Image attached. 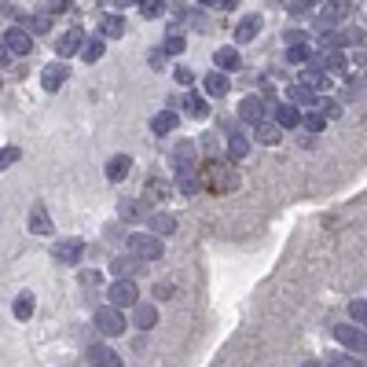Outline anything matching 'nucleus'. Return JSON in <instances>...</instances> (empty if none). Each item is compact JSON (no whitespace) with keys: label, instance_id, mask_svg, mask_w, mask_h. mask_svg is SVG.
<instances>
[{"label":"nucleus","instance_id":"nucleus-41","mask_svg":"<svg viewBox=\"0 0 367 367\" xmlns=\"http://www.w3.org/2000/svg\"><path fill=\"white\" fill-rule=\"evenodd\" d=\"M140 11L147 15V19H158V15L166 11V0H143V4H140Z\"/></svg>","mask_w":367,"mask_h":367},{"label":"nucleus","instance_id":"nucleus-14","mask_svg":"<svg viewBox=\"0 0 367 367\" xmlns=\"http://www.w3.org/2000/svg\"><path fill=\"white\" fill-rule=\"evenodd\" d=\"M129 169H133V158L129 154H110L107 166H103V173H107L110 184H121L125 177H129Z\"/></svg>","mask_w":367,"mask_h":367},{"label":"nucleus","instance_id":"nucleus-49","mask_svg":"<svg viewBox=\"0 0 367 367\" xmlns=\"http://www.w3.org/2000/svg\"><path fill=\"white\" fill-rule=\"evenodd\" d=\"M118 8H129V4H143V0H114Z\"/></svg>","mask_w":367,"mask_h":367},{"label":"nucleus","instance_id":"nucleus-21","mask_svg":"<svg viewBox=\"0 0 367 367\" xmlns=\"http://www.w3.org/2000/svg\"><path fill=\"white\" fill-rule=\"evenodd\" d=\"M147 228H151V235H158V239H169L173 232H177V217H173V213H151Z\"/></svg>","mask_w":367,"mask_h":367},{"label":"nucleus","instance_id":"nucleus-45","mask_svg":"<svg viewBox=\"0 0 367 367\" xmlns=\"http://www.w3.org/2000/svg\"><path fill=\"white\" fill-rule=\"evenodd\" d=\"M11 162H19V151H15V147H4V151H0V166H11Z\"/></svg>","mask_w":367,"mask_h":367},{"label":"nucleus","instance_id":"nucleus-10","mask_svg":"<svg viewBox=\"0 0 367 367\" xmlns=\"http://www.w3.org/2000/svg\"><path fill=\"white\" fill-rule=\"evenodd\" d=\"M81 253H85V243H81V239H62V243H55L52 258H55L59 265H77V261H81Z\"/></svg>","mask_w":367,"mask_h":367},{"label":"nucleus","instance_id":"nucleus-23","mask_svg":"<svg viewBox=\"0 0 367 367\" xmlns=\"http://www.w3.org/2000/svg\"><path fill=\"white\" fill-rule=\"evenodd\" d=\"M100 37H107V41H114V37H125V19L121 15H103L100 19Z\"/></svg>","mask_w":367,"mask_h":367},{"label":"nucleus","instance_id":"nucleus-38","mask_svg":"<svg viewBox=\"0 0 367 367\" xmlns=\"http://www.w3.org/2000/svg\"><path fill=\"white\" fill-rule=\"evenodd\" d=\"M301 125H305V129H309V133H323V125H327V118L320 114V110H305V121H301Z\"/></svg>","mask_w":367,"mask_h":367},{"label":"nucleus","instance_id":"nucleus-22","mask_svg":"<svg viewBox=\"0 0 367 367\" xmlns=\"http://www.w3.org/2000/svg\"><path fill=\"white\" fill-rule=\"evenodd\" d=\"M301 121H305V114H301L294 103H279L276 107V125L279 129H294V125H301Z\"/></svg>","mask_w":367,"mask_h":367},{"label":"nucleus","instance_id":"nucleus-26","mask_svg":"<svg viewBox=\"0 0 367 367\" xmlns=\"http://www.w3.org/2000/svg\"><path fill=\"white\" fill-rule=\"evenodd\" d=\"M133 323H136L140 331H151V327L158 323V309L147 305V301H140V305L133 309Z\"/></svg>","mask_w":367,"mask_h":367},{"label":"nucleus","instance_id":"nucleus-29","mask_svg":"<svg viewBox=\"0 0 367 367\" xmlns=\"http://www.w3.org/2000/svg\"><path fill=\"white\" fill-rule=\"evenodd\" d=\"M246 154H250V136L232 133V136H228V158H232V162H243Z\"/></svg>","mask_w":367,"mask_h":367},{"label":"nucleus","instance_id":"nucleus-28","mask_svg":"<svg viewBox=\"0 0 367 367\" xmlns=\"http://www.w3.org/2000/svg\"><path fill=\"white\" fill-rule=\"evenodd\" d=\"M291 67H309L312 62V48L309 44H286V55H283Z\"/></svg>","mask_w":367,"mask_h":367},{"label":"nucleus","instance_id":"nucleus-43","mask_svg":"<svg viewBox=\"0 0 367 367\" xmlns=\"http://www.w3.org/2000/svg\"><path fill=\"white\" fill-rule=\"evenodd\" d=\"M81 283H85V286H100V283H103V272H100V268H85V272H81Z\"/></svg>","mask_w":367,"mask_h":367},{"label":"nucleus","instance_id":"nucleus-34","mask_svg":"<svg viewBox=\"0 0 367 367\" xmlns=\"http://www.w3.org/2000/svg\"><path fill=\"white\" fill-rule=\"evenodd\" d=\"M34 305H37V301H34V294H19V298H15V320H29V316H34Z\"/></svg>","mask_w":367,"mask_h":367},{"label":"nucleus","instance_id":"nucleus-36","mask_svg":"<svg viewBox=\"0 0 367 367\" xmlns=\"http://www.w3.org/2000/svg\"><path fill=\"white\" fill-rule=\"evenodd\" d=\"M345 67H349L345 52H327V55H323V70H327V74H345Z\"/></svg>","mask_w":367,"mask_h":367},{"label":"nucleus","instance_id":"nucleus-48","mask_svg":"<svg viewBox=\"0 0 367 367\" xmlns=\"http://www.w3.org/2000/svg\"><path fill=\"white\" fill-rule=\"evenodd\" d=\"M158 298H173V283H162V286H158Z\"/></svg>","mask_w":367,"mask_h":367},{"label":"nucleus","instance_id":"nucleus-27","mask_svg":"<svg viewBox=\"0 0 367 367\" xmlns=\"http://www.w3.org/2000/svg\"><path fill=\"white\" fill-rule=\"evenodd\" d=\"M213 62H217V70H225V74L243 67V59H239L235 48H217V52H213Z\"/></svg>","mask_w":367,"mask_h":367},{"label":"nucleus","instance_id":"nucleus-33","mask_svg":"<svg viewBox=\"0 0 367 367\" xmlns=\"http://www.w3.org/2000/svg\"><path fill=\"white\" fill-rule=\"evenodd\" d=\"M110 268H114L118 279H133L140 272V261L136 258H114V261H110Z\"/></svg>","mask_w":367,"mask_h":367},{"label":"nucleus","instance_id":"nucleus-40","mask_svg":"<svg viewBox=\"0 0 367 367\" xmlns=\"http://www.w3.org/2000/svg\"><path fill=\"white\" fill-rule=\"evenodd\" d=\"M349 316L356 320V327L367 331V301H353V305H349Z\"/></svg>","mask_w":367,"mask_h":367},{"label":"nucleus","instance_id":"nucleus-24","mask_svg":"<svg viewBox=\"0 0 367 367\" xmlns=\"http://www.w3.org/2000/svg\"><path fill=\"white\" fill-rule=\"evenodd\" d=\"M253 136H258V143H265V147H276V143H283V129L276 121H261L258 129H253Z\"/></svg>","mask_w":367,"mask_h":367},{"label":"nucleus","instance_id":"nucleus-35","mask_svg":"<svg viewBox=\"0 0 367 367\" xmlns=\"http://www.w3.org/2000/svg\"><path fill=\"white\" fill-rule=\"evenodd\" d=\"M103 52H107V37H92V41L85 44L81 59H85V62H100V59H103Z\"/></svg>","mask_w":367,"mask_h":367},{"label":"nucleus","instance_id":"nucleus-4","mask_svg":"<svg viewBox=\"0 0 367 367\" xmlns=\"http://www.w3.org/2000/svg\"><path fill=\"white\" fill-rule=\"evenodd\" d=\"M334 342L353 349V353H367V331L356 327V323H338L334 327Z\"/></svg>","mask_w":367,"mask_h":367},{"label":"nucleus","instance_id":"nucleus-32","mask_svg":"<svg viewBox=\"0 0 367 367\" xmlns=\"http://www.w3.org/2000/svg\"><path fill=\"white\" fill-rule=\"evenodd\" d=\"M162 48H166V55H184V52H187V37L180 34L177 26H169V37H166Z\"/></svg>","mask_w":367,"mask_h":367},{"label":"nucleus","instance_id":"nucleus-15","mask_svg":"<svg viewBox=\"0 0 367 367\" xmlns=\"http://www.w3.org/2000/svg\"><path fill=\"white\" fill-rule=\"evenodd\" d=\"M199 187H202V184H199V169H195V166H180V169H177V191H180V195H184V199H195Z\"/></svg>","mask_w":367,"mask_h":367},{"label":"nucleus","instance_id":"nucleus-9","mask_svg":"<svg viewBox=\"0 0 367 367\" xmlns=\"http://www.w3.org/2000/svg\"><path fill=\"white\" fill-rule=\"evenodd\" d=\"M349 11H353V4H349V0H327L323 11H320V26L327 29V26L345 22V19H349Z\"/></svg>","mask_w":367,"mask_h":367},{"label":"nucleus","instance_id":"nucleus-47","mask_svg":"<svg viewBox=\"0 0 367 367\" xmlns=\"http://www.w3.org/2000/svg\"><path fill=\"white\" fill-rule=\"evenodd\" d=\"M199 4H202V8H225L228 0H199Z\"/></svg>","mask_w":367,"mask_h":367},{"label":"nucleus","instance_id":"nucleus-17","mask_svg":"<svg viewBox=\"0 0 367 367\" xmlns=\"http://www.w3.org/2000/svg\"><path fill=\"white\" fill-rule=\"evenodd\" d=\"M29 232H34V235H52L55 232L52 228V217H48V210H44V202L29 206Z\"/></svg>","mask_w":367,"mask_h":367},{"label":"nucleus","instance_id":"nucleus-46","mask_svg":"<svg viewBox=\"0 0 367 367\" xmlns=\"http://www.w3.org/2000/svg\"><path fill=\"white\" fill-rule=\"evenodd\" d=\"M173 77H177V81H180V85H184V88H187V85H191V81H195V74H191V70H187V67H177V74H173Z\"/></svg>","mask_w":367,"mask_h":367},{"label":"nucleus","instance_id":"nucleus-11","mask_svg":"<svg viewBox=\"0 0 367 367\" xmlns=\"http://www.w3.org/2000/svg\"><path fill=\"white\" fill-rule=\"evenodd\" d=\"M118 217L121 220H151V202L147 199H121Z\"/></svg>","mask_w":367,"mask_h":367},{"label":"nucleus","instance_id":"nucleus-31","mask_svg":"<svg viewBox=\"0 0 367 367\" xmlns=\"http://www.w3.org/2000/svg\"><path fill=\"white\" fill-rule=\"evenodd\" d=\"M173 166H195V143L191 140H184V143H177V147H173Z\"/></svg>","mask_w":367,"mask_h":367},{"label":"nucleus","instance_id":"nucleus-37","mask_svg":"<svg viewBox=\"0 0 367 367\" xmlns=\"http://www.w3.org/2000/svg\"><path fill=\"white\" fill-rule=\"evenodd\" d=\"M187 114H191V118H199V121L210 114V107H206L202 95H187Z\"/></svg>","mask_w":367,"mask_h":367},{"label":"nucleus","instance_id":"nucleus-1","mask_svg":"<svg viewBox=\"0 0 367 367\" xmlns=\"http://www.w3.org/2000/svg\"><path fill=\"white\" fill-rule=\"evenodd\" d=\"M129 253L140 258V261H158L166 253V243L158 235H151V232H133L129 235Z\"/></svg>","mask_w":367,"mask_h":367},{"label":"nucleus","instance_id":"nucleus-3","mask_svg":"<svg viewBox=\"0 0 367 367\" xmlns=\"http://www.w3.org/2000/svg\"><path fill=\"white\" fill-rule=\"evenodd\" d=\"M107 298H110V305L114 309H136L140 305V286L133 283V279H114L107 286Z\"/></svg>","mask_w":367,"mask_h":367},{"label":"nucleus","instance_id":"nucleus-16","mask_svg":"<svg viewBox=\"0 0 367 367\" xmlns=\"http://www.w3.org/2000/svg\"><path fill=\"white\" fill-rule=\"evenodd\" d=\"M85 356H88L92 367H125L121 356H118L110 345H88V353H85Z\"/></svg>","mask_w":367,"mask_h":367},{"label":"nucleus","instance_id":"nucleus-25","mask_svg":"<svg viewBox=\"0 0 367 367\" xmlns=\"http://www.w3.org/2000/svg\"><path fill=\"white\" fill-rule=\"evenodd\" d=\"M173 195V187L166 180H158V177H147V184H143V199L147 202H166Z\"/></svg>","mask_w":367,"mask_h":367},{"label":"nucleus","instance_id":"nucleus-42","mask_svg":"<svg viewBox=\"0 0 367 367\" xmlns=\"http://www.w3.org/2000/svg\"><path fill=\"white\" fill-rule=\"evenodd\" d=\"M320 114L323 118H342V103L338 100H320Z\"/></svg>","mask_w":367,"mask_h":367},{"label":"nucleus","instance_id":"nucleus-44","mask_svg":"<svg viewBox=\"0 0 367 367\" xmlns=\"http://www.w3.org/2000/svg\"><path fill=\"white\" fill-rule=\"evenodd\" d=\"M147 62L154 70H162L166 67V48H151V55H147Z\"/></svg>","mask_w":367,"mask_h":367},{"label":"nucleus","instance_id":"nucleus-5","mask_svg":"<svg viewBox=\"0 0 367 367\" xmlns=\"http://www.w3.org/2000/svg\"><path fill=\"white\" fill-rule=\"evenodd\" d=\"M235 184H239V173L235 169L217 166V162L206 166V187H210V191H232Z\"/></svg>","mask_w":367,"mask_h":367},{"label":"nucleus","instance_id":"nucleus-6","mask_svg":"<svg viewBox=\"0 0 367 367\" xmlns=\"http://www.w3.org/2000/svg\"><path fill=\"white\" fill-rule=\"evenodd\" d=\"M235 114H239V121L253 125V129H258L261 121H268V118H265V100H261V95H243V100H239V107H235Z\"/></svg>","mask_w":367,"mask_h":367},{"label":"nucleus","instance_id":"nucleus-50","mask_svg":"<svg viewBox=\"0 0 367 367\" xmlns=\"http://www.w3.org/2000/svg\"><path fill=\"white\" fill-rule=\"evenodd\" d=\"M235 4H239V0H228V4H225V8H235Z\"/></svg>","mask_w":367,"mask_h":367},{"label":"nucleus","instance_id":"nucleus-39","mask_svg":"<svg viewBox=\"0 0 367 367\" xmlns=\"http://www.w3.org/2000/svg\"><path fill=\"white\" fill-rule=\"evenodd\" d=\"M327 367H363L356 356H349V353H331L327 356Z\"/></svg>","mask_w":367,"mask_h":367},{"label":"nucleus","instance_id":"nucleus-18","mask_svg":"<svg viewBox=\"0 0 367 367\" xmlns=\"http://www.w3.org/2000/svg\"><path fill=\"white\" fill-rule=\"evenodd\" d=\"M286 103H294L298 110H301V107H320V100H316V92H312L309 85H301V81L286 88Z\"/></svg>","mask_w":367,"mask_h":367},{"label":"nucleus","instance_id":"nucleus-20","mask_svg":"<svg viewBox=\"0 0 367 367\" xmlns=\"http://www.w3.org/2000/svg\"><path fill=\"white\" fill-rule=\"evenodd\" d=\"M258 34H261V15H243V22L235 26V41L239 44H250Z\"/></svg>","mask_w":367,"mask_h":367},{"label":"nucleus","instance_id":"nucleus-8","mask_svg":"<svg viewBox=\"0 0 367 367\" xmlns=\"http://www.w3.org/2000/svg\"><path fill=\"white\" fill-rule=\"evenodd\" d=\"M4 52H11V55H29V52H34V37H29L22 26H11V29H4Z\"/></svg>","mask_w":367,"mask_h":367},{"label":"nucleus","instance_id":"nucleus-2","mask_svg":"<svg viewBox=\"0 0 367 367\" xmlns=\"http://www.w3.org/2000/svg\"><path fill=\"white\" fill-rule=\"evenodd\" d=\"M92 323L100 334H107V338H118V334H125V327H129V320H125V312L114 309V305H100L92 316Z\"/></svg>","mask_w":367,"mask_h":367},{"label":"nucleus","instance_id":"nucleus-30","mask_svg":"<svg viewBox=\"0 0 367 367\" xmlns=\"http://www.w3.org/2000/svg\"><path fill=\"white\" fill-rule=\"evenodd\" d=\"M301 85H309L312 92H320V88L331 85V77H327L320 67H305V70H301Z\"/></svg>","mask_w":367,"mask_h":367},{"label":"nucleus","instance_id":"nucleus-13","mask_svg":"<svg viewBox=\"0 0 367 367\" xmlns=\"http://www.w3.org/2000/svg\"><path fill=\"white\" fill-rule=\"evenodd\" d=\"M228 88H232V81H228L225 70H210V74L202 77V92L210 95V100H220V95H228Z\"/></svg>","mask_w":367,"mask_h":367},{"label":"nucleus","instance_id":"nucleus-7","mask_svg":"<svg viewBox=\"0 0 367 367\" xmlns=\"http://www.w3.org/2000/svg\"><path fill=\"white\" fill-rule=\"evenodd\" d=\"M70 81V67H67V62H48V67L41 70V85H44V92H59L62 85H67Z\"/></svg>","mask_w":367,"mask_h":367},{"label":"nucleus","instance_id":"nucleus-12","mask_svg":"<svg viewBox=\"0 0 367 367\" xmlns=\"http://www.w3.org/2000/svg\"><path fill=\"white\" fill-rule=\"evenodd\" d=\"M85 37H81V29H67V34L59 37V44H55V52H59V59L67 62L70 55H77V52H85Z\"/></svg>","mask_w":367,"mask_h":367},{"label":"nucleus","instance_id":"nucleus-19","mask_svg":"<svg viewBox=\"0 0 367 367\" xmlns=\"http://www.w3.org/2000/svg\"><path fill=\"white\" fill-rule=\"evenodd\" d=\"M180 125V114L177 110H158V114L151 118V129H154V136H169L173 129Z\"/></svg>","mask_w":367,"mask_h":367}]
</instances>
